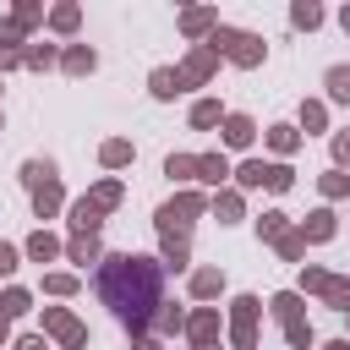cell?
<instances>
[{"instance_id":"4","label":"cell","mask_w":350,"mask_h":350,"mask_svg":"<svg viewBox=\"0 0 350 350\" xmlns=\"http://www.w3.org/2000/svg\"><path fill=\"white\" fill-rule=\"evenodd\" d=\"M257 312H262L257 295H235L230 301V345L235 350H257Z\"/></svg>"},{"instance_id":"6","label":"cell","mask_w":350,"mask_h":350,"mask_svg":"<svg viewBox=\"0 0 350 350\" xmlns=\"http://www.w3.org/2000/svg\"><path fill=\"white\" fill-rule=\"evenodd\" d=\"M44 334H55L66 350H82V345H88V328H82L66 306H44Z\"/></svg>"},{"instance_id":"28","label":"cell","mask_w":350,"mask_h":350,"mask_svg":"<svg viewBox=\"0 0 350 350\" xmlns=\"http://www.w3.org/2000/svg\"><path fill=\"white\" fill-rule=\"evenodd\" d=\"M213 213H219V224H235L241 219V191H219L213 197Z\"/></svg>"},{"instance_id":"7","label":"cell","mask_w":350,"mask_h":350,"mask_svg":"<svg viewBox=\"0 0 350 350\" xmlns=\"http://www.w3.org/2000/svg\"><path fill=\"white\" fill-rule=\"evenodd\" d=\"M213 66H219V55H213L208 44H197V49L186 55V66H175V77H180V93H186V88H197V82H208V77H213Z\"/></svg>"},{"instance_id":"3","label":"cell","mask_w":350,"mask_h":350,"mask_svg":"<svg viewBox=\"0 0 350 350\" xmlns=\"http://www.w3.org/2000/svg\"><path fill=\"white\" fill-rule=\"evenodd\" d=\"M208 49L224 55V60H235V66H262V55H268V44L257 33H235V27H213Z\"/></svg>"},{"instance_id":"43","label":"cell","mask_w":350,"mask_h":350,"mask_svg":"<svg viewBox=\"0 0 350 350\" xmlns=\"http://www.w3.org/2000/svg\"><path fill=\"white\" fill-rule=\"evenodd\" d=\"M5 273H16V246L0 241V279H5Z\"/></svg>"},{"instance_id":"40","label":"cell","mask_w":350,"mask_h":350,"mask_svg":"<svg viewBox=\"0 0 350 350\" xmlns=\"http://www.w3.org/2000/svg\"><path fill=\"white\" fill-rule=\"evenodd\" d=\"M235 180H241V186H262V159H246V164L235 170Z\"/></svg>"},{"instance_id":"21","label":"cell","mask_w":350,"mask_h":350,"mask_svg":"<svg viewBox=\"0 0 350 350\" xmlns=\"http://www.w3.org/2000/svg\"><path fill=\"white\" fill-rule=\"evenodd\" d=\"M268 306H273V317H279V323H301V295H295V290H279Z\"/></svg>"},{"instance_id":"22","label":"cell","mask_w":350,"mask_h":350,"mask_svg":"<svg viewBox=\"0 0 350 350\" xmlns=\"http://www.w3.org/2000/svg\"><path fill=\"white\" fill-rule=\"evenodd\" d=\"M148 88H153V98H175V93H180V77H175L170 66H159V71L148 77Z\"/></svg>"},{"instance_id":"36","label":"cell","mask_w":350,"mask_h":350,"mask_svg":"<svg viewBox=\"0 0 350 350\" xmlns=\"http://www.w3.org/2000/svg\"><path fill=\"white\" fill-rule=\"evenodd\" d=\"M323 120H328V109H323L317 98H306V104H301V126H306V131H323Z\"/></svg>"},{"instance_id":"47","label":"cell","mask_w":350,"mask_h":350,"mask_svg":"<svg viewBox=\"0 0 350 350\" xmlns=\"http://www.w3.org/2000/svg\"><path fill=\"white\" fill-rule=\"evenodd\" d=\"M328 350H350V339H334V345H328Z\"/></svg>"},{"instance_id":"19","label":"cell","mask_w":350,"mask_h":350,"mask_svg":"<svg viewBox=\"0 0 350 350\" xmlns=\"http://www.w3.org/2000/svg\"><path fill=\"white\" fill-rule=\"evenodd\" d=\"M44 180H55V164H49V159H27V164H22V186L38 191Z\"/></svg>"},{"instance_id":"37","label":"cell","mask_w":350,"mask_h":350,"mask_svg":"<svg viewBox=\"0 0 350 350\" xmlns=\"http://www.w3.org/2000/svg\"><path fill=\"white\" fill-rule=\"evenodd\" d=\"M317 186H323V197H345V191H350V175H345V170H328Z\"/></svg>"},{"instance_id":"11","label":"cell","mask_w":350,"mask_h":350,"mask_svg":"<svg viewBox=\"0 0 350 350\" xmlns=\"http://www.w3.org/2000/svg\"><path fill=\"white\" fill-rule=\"evenodd\" d=\"M224 175H230V159H224V153H197V180L224 186Z\"/></svg>"},{"instance_id":"9","label":"cell","mask_w":350,"mask_h":350,"mask_svg":"<svg viewBox=\"0 0 350 350\" xmlns=\"http://www.w3.org/2000/svg\"><path fill=\"white\" fill-rule=\"evenodd\" d=\"M186 339H191V345H219V312H213V306L191 312V317H186Z\"/></svg>"},{"instance_id":"45","label":"cell","mask_w":350,"mask_h":350,"mask_svg":"<svg viewBox=\"0 0 350 350\" xmlns=\"http://www.w3.org/2000/svg\"><path fill=\"white\" fill-rule=\"evenodd\" d=\"M16 350H44V339H38V334H27V339H16Z\"/></svg>"},{"instance_id":"2","label":"cell","mask_w":350,"mask_h":350,"mask_svg":"<svg viewBox=\"0 0 350 350\" xmlns=\"http://www.w3.org/2000/svg\"><path fill=\"white\" fill-rule=\"evenodd\" d=\"M202 208H208V202H202L197 191H180V197H170V202L159 208V235H164V262H170V268H186V262H191L186 235H191V219H197Z\"/></svg>"},{"instance_id":"34","label":"cell","mask_w":350,"mask_h":350,"mask_svg":"<svg viewBox=\"0 0 350 350\" xmlns=\"http://www.w3.org/2000/svg\"><path fill=\"white\" fill-rule=\"evenodd\" d=\"M290 22H295V27H317V22H323V5H312V0H301V5L290 11Z\"/></svg>"},{"instance_id":"32","label":"cell","mask_w":350,"mask_h":350,"mask_svg":"<svg viewBox=\"0 0 350 350\" xmlns=\"http://www.w3.org/2000/svg\"><path fill=\"white\" fill-rule=\"evenodd\" d=\"M273 246H279V257H284V262H295V257L306 252V235H301V230H290V235H279Z\"/></svg>"},{"instance_id":"30","label":"cell","mask_w":350,"mask_h":350,"mask_svg":"<svg viewBox=\"0 0 350 350\" xmlns=\"http://www.w3.org/2000/svg\"><path fill=\"white\" fill-rule=\"evenodd\" d=\"M257 235H262V241H279V235H290V219H284V213H262V219H257Z\"/></svg>"},{"instance_id":"17","label":"cell","mask_w":350,"mask_h":350,"mask_svg":"<svg viewBox=\"0 0 350 350\" xmlns=\"http://www.w3.org/2000/svg\"><path fill=\"white\" fill-rule=\"evenodd\" d=\"M148 328H153V334H180V328H186V312H175V301H164Z\"/></svg>"},{"instance_id":"27","label":"cell","mask_w":350,"mask_h":350,"mask_svg":"<svg viewBox=\"0 0 350 350\" xmlns=\"http://www.w3.org/2000/svg\"><path fill=\"white\" fill-rule=\"evenodd\" d=\"M290 180H295L290 164H262V186H268V191H290Z\"/></svg>"},{"instance_id":"41","label":"cell","mask_w":350,"mask_h":350,"mask_svg":"<svg viewBox=\"0 0 350 350\" xmlns=\"http://www.w3.org/2000/svg\"><path fill=\"white\" fill-rule=\"evenodd\" d=\"M44 290H49V295H71V290H77V279H71V273H49V279H44Z\"/></svg>"},{"instance_id":"49","label":"cell","mask_w":350,"mask_h":350,"mask_svg":"<svg viewBox=\"0 0 350 350\" xmlns=\"http://www.w3.org/2000/svg\"><path fill=\"white\" fill-rule=\"evenodd\" d=\"M339 22H345V27H350V5H345V16H339Z\"/></svg>"},{"instance_id":"39","label":"cell","mask_w":350,"mask_h":350,"mask_svg":"<svg viewBox=\"0 0 350 350\" xmlns=\"http://www.w3.org/2000/svg\"><path fill=\"white\" fill-rule=\"evenodd\" d=\"M180 27H186V33H202V27H213V11H208V5H197V11H186V16H180Z\"/></svg>"},{"instance_id":"42","label":"cell","mask_w":350,"mask_h":350,"mask_svg":"<svg viewBox=\"0 0 350 350\" xmlns=\"http://www.w3.org/2000/svg\"><path fill=\"white\" fill-rule=\"evenodd\" d=\"M334 164H350V131L334 137Z\"/></svg>"},{"instance_id":"26","label":"cell","mask_w":350,"mask_h":350,"mask_svg":"<svg viewBox=\"0 0 350 350\" xmlns=\"http://www.w3.org/2000/svg\"><path fill=\"white\" fill-rule=\"evenodd\" d=\"M295 142H301L295 126H268V148H273V153H295Z\"/></svg>"},{"instance_id":"16","label":"cell","mask_w":350,"mask_h":350,"mask_svg":"<svg viewBox=\"0 0 350 350\" xmlns=\"http://www.w3.org/2000/svg\"><path fill=\"white\" fill-rule=\"evenodd\" d=\"M219 290H224V273H219V268H197V273H191V295H197V301H208V295H219Z\"/></svg>"},{"instance_id":"20","label":"cell","mask_w":350,"mask_h":350,"mask_svg":"<svg viewBox=\"0 0 350 350\" xmlns=\"http://www.w3.org/2000/svg\"><path fill=\"white\" fill-rule=\"evenodd\" d=\"M301 235H306V241H328V235H334V213H328V208H317V213H306V224H301Z\"/></svg>"},{"instance_id":"44","label":"cell","mask_w":350,"mask_h":350,"mask_svg":"<svg viewBox=\"0 0 350 350\" xmlns=\"http://www.w3.org/2000/svg\"><path fill=\"white\" fill-rule=\"evenodd\" d=\"M131 350H159V339H153V334H137V339H131Z\"/></svg>"},{"instance_id":"35","label":"cell","mask_w":350,"mask_h":350,"mask_svg":"<svg viewBox=\"0 0 350 350\" xmlns=\"http://www.w3.org/2000/svg\"><path fill=\"white\" fill-rule=\"evenodd\" d=\"M77 16H82L77 5H55V11H49V27H55V33H71V27H77Z\"/></svg>"},{"instance_id":"8","label":"cell","mask_w":350,"mask_h":350,"mask_svg":"<svg viewBox=\"0 0 350 350\" xmlns=\"http://www.w3.org/2000/svg\"><path fill=\"white\" fill-rule=\"evenodd\" d=\"M98 224H104V208L93 197H77L71 202V235H98Z\"/></svg>"},{"instance_id":"5","label":"cell","mask_w":350,"mask_h":350,"mask_svg":"<svg viewBox=\"0 0 350 350\" xmlns=\"http://www.w3.org/2000/svg\"><path fill=\"white\" fill-rule=\"evenodd\" d=\"M301 290L323 295L334 312H350V279H339V273H323V268H301Z\"/></svg>"},{"instance_id":"13","label":"cell","mask_w":350,"mask_h":350,"mask_svg":"<svg viewBox=\"0 0 350 350\" xmlns=\"http://www.w3.org/2000/svg\"><path fill=\"white\" fill-rule=\"evenodd\" d=\"M60 66H66V71H71V77H88V71H93V66H98V55H93V49H88V44H71V49H66V55H60Z\"/></svg>"},{"instance_id":"48","label":"cell","mask_w":350,"mask_h":350,"mask_svg":"<svg viewBox=\"0 0 350 350\" xmlns=\"http://www.w3.org/2000/svg\"><path fill=\"white\" fill-rule=\"evenodd\" d=\"M191 350H219V345H191Z\"/></svg>"},{"instance_id":"29","label":"cell","mask_w":350,"mask_h":350,"mask_svg":"<svg viewBox=\"0 0 350 350\" xmlns=\"http://www.w3.org/2000/svg\"><path fill=\"white\" fill-rule=\"evenodd\" d=\"M323 82H328V98H339V104H350V66H334V71H328Z\"/></svg>"},{"instance_id":"46","label":"cell","mask_w":350,"mask_h":350,"mask_svg":"<svg viewBox=\"0 0 350 350\" xmlns=\"http://www.w3.org/2000/svg\"><path fill=\"white\" fill-rule=\"evenodd\" d=\"M5 334H11V317H0V345H5Z\"/></svg>"},{"instance_id":"38","label":"cell","mask_w":350,"mask_h":350,"mask_svg":"<svg viewBox=\"0 0 350 350\" xmlns=\"http://www.w3.org/2000/svg\"><path fill=\"white\" fill-rule=\"evenodd\" d=\"M284 339L295 345V350H312V323L301 317V323H284Z\"/></svg>"},{"instance_id":"15","label":"cell","mask_w":350,"mask_h":350,"mask_svg":"<svg viewBox=\"0 0 350 350\" xmlns=\"http://www.w3.org/2000/svg\"><path fill=\"white\" fill-rule=\"evenodd\" d=\"M66 257H71V262H82V268H88V262H104V252H98V235H71Z\"/></svg>"},{"instance_id":"31","label":"cell","mask_w":350,"mask_h":350,"mask_svg":"<svg viewBox=\"0 0 350 350\" xmlns=\"http://www.w3.org/2000/svg\"><path fill=\"white\" fill-rule=\"evenodd\" d=\"M88 197H93V202H98V208H104V213H109V208H115V202H120V180H98V186H93V191H88Z\"/></svg>"},{"instance_id":"14","label":"cell","mask_w":350,"mask_h":350,"mask_svg":"<svg viewBox=\"0 0 350 350\" xmlns=\"http://www.w3.org/2000/svg\"><path fill=\"white\" fill-rule=\"evenodd\" d=\"M27 257H33V262H55V257H60V241H55L49 230H33V235H27Z\"/></svg>"},{"instance_id":"33","label":"cell","mask_w":350,"mask_h":350,"mask_svg":"<svg viewBox=\"0 0 350 350\" xmlns=\"http://www.w3.org/2000/svg\"><path fill=\"white\" fill-rule=\"evenodd\" d=\"M27 306H33V301H27V290H5V295H0V317H22Z\"/></svg>"},{"instance_id":"10","label":"cell","mask_w":350,"mask_h":350,"mask_svg":"<svg viewBox=\"0 0 350 350\" xmlns=\"http://www.w3.org/2000/svg\"><path fill=\"white\" fill-rule=\"evenodd\" d=\"M219 126H224V142H230V148H246V142L257 137V126H252V115H224Z\"/></svg>"},{"instance_id":"1","label":"cell","mask_w":350,"mask_h":350,"mask_svg":"<svg viewBox=\"0 0 350 350\" xmlns=\"http://www.w3.org/2000/svg\"><path fill=\"white\" fill-rule=\"evenodd\" d=\"M98 295H104V306L131 334H142L153 323V312L164 306V295H159V262L153 257H131V252L104 257L98 262Z\"/></svg>"},{"instance_id":"24","label":"cell","mask_w":350,"mask_h":350,"mask_svg":"<svg viewBox=\"0 0 350 350\" xmlns=\"http://www.w3.org/2000/svg\"><path fill=\"white\" fill-rule=\"evenodd\" d=\"M164 175H170V180H197V153H170Z\"/></svg>"},{"instance_id":"25","label":"cell","mask_w":350,"mask_h":350,"mask_svg":"<svg viewBox=\"0 0 350 350\" xmlns=\"http://www.w3.org/2000/svg\"><path fill=\"white\" fill-rule=\"evenodd\" d=\"M55 60H60L55 44H33V49H22V66H33V71H44V66H55Z\"/></svg>"},{"instance_id":"12","label":"cell","mask_w":350,"mask_h":350,"mask_svg":"<svg viewBox=\"0 0 350 350\" xmlns=\"http://www.w3.org/2000/svg\"><path fill=\"white\" fill-rule=\"evenodd\" d=\"M60 202H66V197H60V180H44V186L33 191V213H38V219H55Z\"/></svg>"},{"instance_id":"23","label":"cell","mask_w":350,"mask_h":350,"mask_svg":"<svg viewBox=\"0 0 350 350\" xmlns=\"http://www.w3.org/2000/svg\"><path fill=\"white\" fill-rule=\"evenodd\" d=\"M98 159H104L109 170H120V164H131V142H126V137H109V142L98 148Z\"/></svg>"},{"instance_id":"18","label":"cell","mask_w":350,"mask_h":350,"mask_svg":"<svg viewBox=\"0 0 350 350\" xmlns=\"http://www.w3.org/2000/svg\"><path fill=\"white\" fill-rule=\"evenodd\" d=\"M219 120H224L219 98H197V104H191V126H197V131H208V126H219Z\"/></svg>"}]
</instances>
